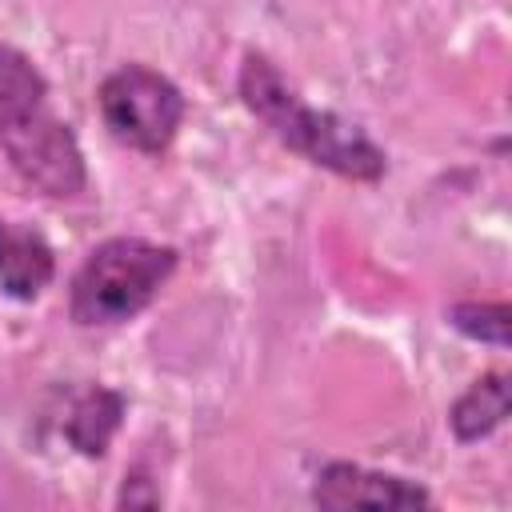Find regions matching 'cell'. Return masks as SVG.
Instances as JSON below:
<instances>
[{"label": "cell", "mask_w": 512, "mask_h": 512, "mask_svg": "<svg viewBox=\"0 0 512 512\" xmlns=\"http://www.w3.org/2000/svg\"><path fill=\"white\" fill-rule=\"evenodd\" d=\"M508 304L496 300H460L448 308V324L456 332H464L468 340H480V344H496V348H508Z\"/></svg>", "instance_id": "cell-9"}, {"label": "cell", "mask_w": 512, "mask_h": 512, "mask_svg": "<svg viewBox=\"0 0 512 512\" xmlns=\"http://www.w3.org/2000/svg\"><path fill=\"white\" fill-rule=\"evenodd\" d=\"M172 272L176 248L140 236H112L96 244L72 276V320L80 328L124 324L152 304Z\"/></svg>", "instance_id": "cell-3"}, {"label": "cell", "mask_w": 512, "mask_h": 512, "mask_svg": "<svg viewBox=\"0 0 512 512\" xmlns=\"http://www.w3.org/2000/svg\"><path fill=\"white\" fill-rule=\"evenodd\" d=\"M96 100L108 132L144 156H160L176 140L180 120L188 112L180 88L148 64H124L104 76Z\"/></svg>", "instance_id": "cell-4"}, {"label": "cell", "mask_w": 512, "mask_h": 512, "mask_svg": "<svg viewBox=\"0 0 512 512\" xmlns=\"http://www.w3.org/2000/svg\"><path fill=\"white\" fill-rule=\"evenodd\" d=\"M0 148L12 172L52 200H72L88 188L84 152L56 116L44 72L12 44H0Z\"/></svg>", "instance_id": "cell-1"}, {"label": "cell", "mask_w": 512, "mask_h": 512, "mask_svg": "<svg viewBox=\"0 0 512 512\" xmlns=\"http://www.w3.org/2000/svg\"><path fill=\"white\" fill-rule=\"evenodd\" d=\"M504 416H508V376L488 372L452 404L448 424H452V436L460 444H472V440L488 436L492 428H500Z\"/></svg>", "instance_id": "cell-8"}, {"label": "cell", "mask_w": 512, "mask_h": 512, "mask_svg": "<svg viewBox=\"0 0 512 512\" xmlns=\"http://www.w3.org/2000/svg\"><path fill=\"white\" fill-rule=\"evenodd\" d=\"M56 276L52 244L16 220H0V288L12 300H36Z\"/></svg>", "instance_id": "cell-6"}, {"label": "cell", "mask_w": 512, "mask_h": 512, "mask_svg": "<svg viewBox=\"0 0 512 512\" xmlns=\"http://www.w3.org/2000/svg\"><path fill=\"white\" fill-rule=\"evenodd\" d=\"M120 420H124V396L116 388H88L72 404L64 420V436L80 456H104Z\"/></svg>", "instance_id": "cell-7"}, {"label": "cell", "mask_w": 512, "mask_h": 512, "mask_svg": "<svg viewBox=\"0 0 512 512\" xmlns=\"http://www.w3.org/2000/svg\"><path fill=\"white\" fill-rule=\"evenodd\" d=\"M312 500L328 512H344V508H432V496L416 480L376 472L364 464H348V460H332L320 468V476L312 484Z\"/></svg>", "instance_id": "cell-5"}, {"label": "cell", "mask_w": 512, "mask_h": 512, "mask_svg": "<svg viewBox=\"0 0 512 512\" xmlns=\"http://www.w3.org/2000/svg\"><path fill=\"white\" fill-rule=\"evenodd\" d=\"M240 100L244 108L268 124L276 140H284L304 160L344 176V180H380L388 168V156L348 120L336 112L308 108L300 92L280 76V68L264 52H248L240 64Z\"/></svg>", "instance_id": "cell-2"}]
</instances>
